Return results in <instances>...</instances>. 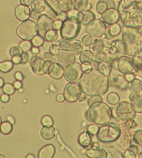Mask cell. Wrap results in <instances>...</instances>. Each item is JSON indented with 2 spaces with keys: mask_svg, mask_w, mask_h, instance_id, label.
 <instances>
[{
  "mask_svg": "<svg viewBox=\"0 0 142 158\" xmlns=\"http://www.w3.org/2000/svg\"><path fill=\"white\" fill-rule=\"evenodd\" d=\"M81 91L86 96H100L108 89V80L105 74L95 68L83 73L78 82Z\"/></svg>",
  "mask_w": 142,
  "mask_h": 158,
  "instance_id": "obj_1",
  "label": "cell"
},
{
  "mask_svg": "<svg viewBox=\"0 0 142 158\" xmlns=\"http://www.w3.org/2000/svg\"><path fill=\"white\" fill-rule=\"evenodd\" d=\"M87 115L93 123L97 125H104L109 122L111 111L108 105L101 101L97 102L90 105Z\"/></svg>",
  "mask_w": 142,
  "mask_h": 158,
  "instance_id": "obj_2",
  "label": "cell"
},
{
  "mask_svg": "<svg viewBox=\"0 0 142 158\" xmlns=\"http://www.w3.org/2000/svg\"><path fill=\"white\" fill-rule=\"evenodd\" d=\"M53 48L50 52L54 56L58 53L59 51H66L78 54L83 50L82 41L75 39H63L61 40L53 42Z\"/></svg>",
  "mask_w": 142,
  "mask_h": 158,
  "instance_id": "obj_3",
  "label": "cell"
},
{
  "mask_svg": "<svg viewBox=\"0 0 142 158\" xmlns=\"http://www.w3.org/2000/svg\"><path fill=\"white\" fill-rule=\"evenodd\" d=\"M120 128L117 125L110 123L100 127L97 137L102 142H109L116 139L120 135Z\"/></svg>",
  "mask_w": 142,
  "mask_h": 158,
  "instance_id": "obj_4",
  "label": "cell"
},
{
  "mask_svg": "<svg viewBox=\"0 0 142 158\" xmlns=\"http://www.w3.org/2000/svg\"><path fill=\"white\" fill-rule=\"evenodd\" d=\"M17 32L19 36L24 40H31L38 34L37 23L31 19L23 21L19 27Z\"/></svg>",
  "mask_w": 142,
  "mask_h": 158,
  "instance_id": "obj_5",
  "label": "cell"
},
{
  "mask_svg": "<svg viewBox=\"0 0 142 158\" xmlns=\"http://www.w3.org/2000/svg\"><path fill=\"white\" fill-rule=\"evenodd\" d=\"M106 26L100 19H95L86 25L85 31L88 35L96 39L101 38L106 31Z\"/></svg>",
  "mask_w": 142,
  "mask_h": 158,
  "instance_id": "obj_6",
  "label": "cell"
},
{
  "mask_svg": "<svg viewBox=\"0 0 142 158\" xmlns=\"http://www.w3.org/2000/svg\"><path fill=\"white\" fill-rule=\"evenodd\" d=\"M81 28V23H77L67 20L63 22L60 30L61 37L63 39H75L79 35Z\"/></svg>",
  "mask_w": 142,
  "mask_h": 158,
  "instance_id": "obj_7",
  "label": "cell"
},
{
  "mask_svg": "<svg viewBox=\"0 0 142 158\" xmlns=\"http://www.w3.org/2000/svg\"><path fill=\"white\" fill-rule=\"evenodd\" d=\"M83 73L82 65L75 62L64 68V76L67 81L74 83L80 79Z\"/></svg>",
  "mask_w": 142,
  "mask_h": 158,
  "instance_id": "obj_8",
  "label": "cell"
},
{
  "mask_svg": "<svg viewBox=\"0 0 142 158\" xmlns=\"http://www.w3.org/2000/svg\"><path fill=\"white\" fill-rule=\"evenodd\" d=\"M53 20L47 14H43L40 15L38 17L37 23L38 35L44 38L45 34L48 31L53 29Z\"/></svg>",
  "mask_w": 142,
  "mask_h": 158,
  "instance_id": "obj_9",
  "label": "cell"
},
{
  "mask_svg": "<svg viewBox=\"0 0 142 158\" xmlns=\"http://www.w3.org/2000/svg\"><path fill=\"white\" fill-rule=\"evenodd\" d=\"M82 92L77 84L74 83L67 84L64 88L63 95L69 102H74L79 99Z\"/></svg>",
  "mask_w": 142,
  "mask_h": 158,
  "instance_id": "obj_10",
  "label": "cell"
},
{
  "mask_svg": "<svg viewBox=\"0 0 142 158\" xmlns=\"http://www.w3.org/2000/svg\"><path fill=\"white\" fill-rule=\"evenodd\" d=\"M76 60L75 54L73 52L66 51H59L55 55L54 62L65 68Z\"/></svg>",
  "mask_w": 142,
  "mask_h": 158,
  "instance_id": "obj_11",
  "label": "cell"
},
{
  "mask_svg": "<svg viewBox=\"0 0 142 158\" xmlns=\"http://www.w3.org/2000/svg\"><path fill=\"white\" fill-rule=\"evenodd\" d=\"M54 62L45 60L42 58L38 57L31 64L33 72L37 75H43L47 73L49 66Z\"/></svg>",
  "mask_w": 142,
  "mask_h": 158,
  "instance_id": "obj_12",
  "label": "cell"
},
{
  "mask_svg": "<svg viewBox=\"0 0 142 158\" xmlns=\"http://www.w3.org/2000/svg\"><path fill=\"white\" fill-rule=\"evenodd\" d=\"M101 15L103 22L108 24L112 25L116 23L120 18L119 12L114 8L108 9Z\"/></svg>",
  "mask_w": 142,
  "mask_h": 158,
  "instance_id": "obj_13",
  "label": "cell"
},
{
  "mask_svg": "<svg viewBox=\"0 0 142 158\" xmlns=\"http://www.w3.org/2000/svg\"><path fill=\"white\" fill-rule=\"evenodd\" d=\"M94 136V135L92 132L87 130L86 132H83L79 135L78 141L84 148L89 149L94 146V142L92 140Z\"/></svg>",
  "mask_w": 142,
  "mask_h": 158,
  "instance_id": "obj_14",
  "label": "cell"
},
{
  "mask_svg": "<svg viewBox=\"0 0 142 158\" xmlns=\"http://www.w3.org/2000/svg\"><path fill=\"white\" fill-rule=\"evenodd\" d=\"M64 68L59 64L53 62L49 66L47 73L52 78L59 79L64 75Z\"/></svg>",
  "mask_w": 142,
  "mask_h": 158,
  "instance_id": "obj_15",
  "label": "cell"
},
{
  "mask_svg": "<svg viewBox=\"0 0 142 158\" xmlns=\"http://www.w3.org/2000/svg\"><path fill=\"white\" fill-rule=\"evenodd\" d=\"M31 13V10L29 7L24 5H19L15 10V15L20 21H24L29 19Z\"/></svg>",
  "mask_w": 142,
  "mask_h": 158,
  "instance_id": "obj_16",
  "label": "cell"
},
{
  "mask_svg": "<svg viewBox=\"0 0 142 158\" xmlns=\"http://www.w3.org/2000/svg\"><path fill=\"white\" fill-rule=\"evenodd\" d=\"M56 152L55 147L52 144H47L44 146L39 152V158H51Z\"/></svg>",
  "mask_w": 142,
  "mask_h": 158,
  "instance_id": "obj_17",
  "label": "cell"
},
{
  "mask_svg": "<svg viewBox=\"0 0 142 158\" xmlns=\"http://www.w3.org/2000/svg\"><path fill=\"white\" fill-rule=\"evenodd\" d=\"M87 155L90 158H105L107 157V153L101 148L93 146L87 151Z\"/></svg>",
  "mask_w": 142,
  "mask_h": 158,
  "instance_id": "obj_18",
  "label": "cell"
},
{
  "mask_svg": "<svg viewBox=\"0 0 142 158\" xmlns=\"http://www.w3.org/2000/svg\"><path fill=\"white\" fill-rule=\"evenodd\" d=\"M107 46V43L106 41L102 40H97L96 39L95 42L89 46V50L95 55L103 51Z\"/></svg>",
  "mask_w": 142,
  "mask_h": 158,
  "instance_id": "obj_19",
  "label": "cell"
},
{
  "mask_svg": "<svg viewBox=\"0 0 142 158\" xmlns=\"http://www.w3.org/2000/svg\"><path fill=\"white\" fill-rule=\"evenodd\" d=\"M67 12L69 20L74 23H81L83 16L82 12L78 10L71 9Z\"/></svg>",
  "mask_w": 142,
  "mask_h": 158,
  "instance_id": "obj_20",
  "label": "cell"
},
{
  "mask_svg": "<svg viewBox=\"0 0 142 158\" xmlns=\"http://www.w3.org/2000/svg\"><path fill=\"white\" fill-rule=\"evenodd\" d=\"M79 60L82 64H91L95 60V55L90 50H85L81 52Z\"/></svg>",
  "mask_w": 142,
  "mask_h": 158,
  "instance_id": "obj_21",
  "label": "cell"
},
{
  "mask_svg": "<svg viewBox=\"0 0 142 158\" xmlns=\"http://www.w3.org/2000/svg\"><path fill=\"white\" fill-rule=\"evenodd\" d=\"M41 136L46 140L52 139L55 135L54 127L51 125H44L40 131Z\"/></svg>",
  "mask_w": 142,
  "mask_h": 158,
  "instance_id": "obj_22",
  "label": "cell"
},
{
  "mask_svg": "<svg viewBox=\"0 0 142 158\" xmlns=\"http://www.w3.org/2000/svg\"><path fill=\"white\" fill-rule=\"evenodd\" d=\"M31 6L33 12L40 13L46 9V3L43 0H34L33 1Z\"/></svg>",
  "mask_w": 142,
  "mask_h": 158,
  "instance_id": "obj_23",
  "label": "cell"
},
{
  "mask_svg": "<svg viewBox=\"0 0 142 158\" xmlns=\"http://www.w3.org/2000/svg\"><path fill=\"white\" fill-rule=\"evenodd\" d=\"M93 64L95 69H98L103 73H108L109 66L107 63L95 60L93 62Z\"/></svg>",
  "mask_w": 142,
  "mask_h": 158,
  "instance_id": "obj_24",
  "label": "cell"
},
{
  "mask_svg": "<svg viewBox=\"0 0 142 158\" xmlns=\"http://www.w3.org/2000/svg\"><path fill=\"white\" fill-rule=\"evenodd\" d=\"M83 16V20L81 23L83 25H86L89 22L92 21L93 19H95V14L91 11L90 10H87L82 11Z\"/></svg>",
  "mask_w": 142,
  "mask_h": 158,
  "instance_id": "obj_25",
  "label": "cell"
},
{
  "mask_svg": "<svg viewBox=\"0 0 142 158\" xmlns=\"http://www.w3.org/2000/svg\"><path fill=\"white\" fill-rule=\"evenodd\" d=\"M58 37V32L57 30L52 29L48 31L44 37L45 40L50 41V42H55Z\"/></svg>",
  "mask_w": 142,
  "mask_h": 158,
  "instance_id": "obj_26",
  "label": "cell"
},
{
  "mask_svg": "<svg viewBox=\"0 0 142 158\" xmlns=\"http://www.w3.org/2000/svg\"><path fill=\"white\" fill-rule=\"evenodd\" d=\"M14 63L11 61L7 60L0 63V71L6 73L10 71L13 68Z\"/></svg>",
  "mask_w": 142,
  "mask_h": 158,
  "instance_id": "obj_27",
  "label": "cell"
},
{
  "mask_svg": "<svg viewBox=\"0 0 142 158\" xmlns=\"http://www.w3.org/2000/svg\"><path fill=\"white\" fill-rule=\"evenodd\" d=\"M37 58V53L33 49L26 52L24 54V58L25 60L31 64L34 62Z\"/></svg>",
  "mask_w": 142,
  "mask_h": 158,
  "instance_id": "obj_28",
  "label": "cell"
},
{
  "mask_svg": "<svg viewBox=\"0 0 142 158\" xmlns=\"http://www.w3.org/2000/svg\"><path fill=\"white\" fill-rule=\"evenodd\" d=\"M0 130L5 135L10 134L13 130L12 124L9 121L3 122L0 127Z\"/></svg>",
  "mask_w": 142,
  "mask_h": 158,
  "instance_id": "obj_29",
  "label": "cell"
},
{
  "mask_svg": "<svg viewBox=\"0 0 142 158\" xmlns=\"http://www.w3.org/2000/svg\"><path fill=\"white\" fill-rule=\"evenodd\" d=\"M79 5V10L80 11L90 10L92 8L91 4L89 3V0H76Z\"/></svg>",
  "mask_w": 142,
  "mask_h": 158,
  "instance_id": "obj_30",
  "label": "cell"
},
{
  "mask_svg": "<svg viewBox=\"0 0 142 158\" xmlns=\"http://www.w3.org/2000/svg\"><path fill=\"white\" fill-rule=\"evenodd\" d=\"M45 41V40L44 38L39 35H36L32 40V43L35 47L39 48V47L43 46Z\"/></svg>",
  "mask_w": 142,
  "mask_h": 158,
  "instance_id": "obj_31",
  "label": "cell"
},
{
  "mask_svg": "<svg viewBox=\"0 0 142 158\" xmlns=\"http://www.w3.org/2000/svg\"><path fill=\"white\" fill-rule=\"evenodd\" d=\"M108 9V4L104 1H99L96 7V10L99 14H102Z\"/></svg>",
  "mask_w": 142,
  "mask_h": 158,
  "instance_id": "obj_32",
  "label": "cell"
},
{
  "mask_svg": "<svg viewBox=\"0 0 142 158\" xmlns=\"http://www.w3.org/2000/svg\"><path fill=\"white\" fill-rule=\"evenodd\" d=\"M3 90L6 94L9 95H13L15 92V88L12 84L7 83L3 86Z\"/></svg>",
  "mask_w": 142,
  "mask_h": 158,
  "instance_id": "obj_33",
  "label": "cell"
},
{
  "mask_svg": "<svg viewBox=\"0 0 142 158\" xmlns=\"http://www.w3.org/2000/svg\"><path fill=\"white\" fill-rule=\"evenodd\" d=\"M95 39L88 35H86L83 36L82 39V42L83 45L86 47H89L95 42Z\"/></svg>",
  "mask_w": 142,
  "mask_h": 158,
  "instance_id": "obj_34",
  "label": "cell"
},
{
  "mask_svg": "<svg viewBox=\"0 0 142 158\" xmlns=\"http://www.w3.org/2000/svg\"><path fill=\"white\" fill-rule=\"evenodd\" d=\"M41 123L43 125L52 126L53 124V120L50 115H44L41 119Z\"/></svg>",
  "mask_w": 142,
  "mask_h": 158,
  "instance_id": "obj_35",
  "label": "cell"
},
{
  "mask_svg": "<svg viewBox=\"0 0 142 158\" xmlns=\"http://www.w3.org/2000/svg\"><path fill=\"white\" fill-rule=\"evenodd\" d=\"M32 42H30L29 40H26L22 41L20 44V47L22 49L23 51L26 52L31 50L32 48Z\"/></svg>",
  "mask_w": 142,
  "mask_h": 158,
  "instance_id": "obj_36",
  "label": "cell"
},
{
  "mask_svg": "<svg viewBox=\"0 0 142 158\" xmlns=\"http://www.w3.org/2000/svg\"><path fill=\"white\" fill-rule=\"evenodd\" d=\"M23 54V50L21 47H15L13 49L12 54L14 57H21Z\"/></svg>",
  "mask_w": 142,
  "mask_h": 158,
  "instance_id": "obj_37",
  "label": "cell"
},
{
  "mask_svg": "<svg viewBox=\"0 0 142 158\" xmlns=\"http://www.w3.org/2000/svg\"><path fill=\"white\" fill-rule=\"evenodd\" d=\"M110 29L112 31V32L114 33V35L116 36L119 35L120 33L121 28L120 25L116 23L114 24H112Z\"/></svg>",
  "mask_w": 142,
  "mask_h": 158,
  "instance_id": "obj_38",
  "label": "cell"
},
{
  "mask_svg": "<svg viewBox=\"0 0 142 158\" xmlns=\"http://www.w3.org/2000/svg\"><path fill=\"white\" fill-rule=\"evenodd\" d=\"M108 100L110 103L112 104H115L117 103L119 100V98L118 95L114 93L110 94L108 96Z\"/></svg>",
  "mask_w": 142,
  "mask_h": 158,
  "instance_id": "obj_39",
  "label": "cell"
},
{
  "mask_svg": "<svg viewBox=\"0 0 142 158\" xmlns=\"http://www.w3.org/2000/svg\"><path fill=\"white\" fill-rule=\"evenodd\" d=\"M63 23V22L59 19L53 21V23H52V27H53V29L57 30V31L60 30L62 26Z\"/></svg>",
  "mask_w": 142,
  "mask_h": 158,
  "instance_id": "obj_40",
  "label": "cell"
},
{
  "mask_svg": "<svg viewBox=\"0 0 142 158\" xmlns=\"http://www.w3.org/2000/svg\"><path fill=\"white\" fill-rule=\"evenodd\" d=\"M53 47V44L50 41L45 40L43 45V48L46 51L50 52L52 49Z\"/></svg>",
  "mask_w": 142,
  "mask_h": 158,
  "instance_id": "obj_41",
  "label": "cell"
},
{
  "mask_svg": "<svg viewBox=\"0 0 142 158\" xmlns=\"http://www.w3.org/2000/svg\"><path fill=\"white\" fill-rule=\"evenodd\" d=\"M101 98L99 96H92L90 97L88 100H87V103L89 106L92 105L93 103L101 101Z\"/></svg>",
  "mask_w": 142,
  "mask_h": 158,
  "instance_id": "obj_42",
  "label": "cell"
},
{
  "mask_svg": "<svg viewBox=\"0 0 142 158\" xmlns=\"http://www.w3.org/2000/svg\"><path fill=\"white\" fill-rule=\"evenodd\" d=\"M103 35H104V37L107 40H111L115 37L114 33L110 29L106 30Z\"/></svg>",
  "mask_w": 142,
  "mask_h": 158,
  "instance_id": "obj_43",
  "label": "cell"
},
{
  "mask_svg": "<svg viewBox=\"0 0 142 158\" xmlns=\"http://www.w3.org/2000/svg\"><path fill=\"white\" fill-rule=\"evenodd\" d=\"M87 130L92 132L94 135H95L98 132L99 127L96 125H91L87 127Z\"/></svg>",
  "mask_w": 142,
  "mask_h": 158,
  "instance_id": "obj_44",
  "label": "cell"
},
{
  "mask_svg": "<svg viewBox=\"0 0 142 158\" xmlns=\"http://www.w3.org/2000/svg\"><path fill=\"white\" fill-rule=\"evenodd\" d=\"M58 19L62 21L63 23L69 20L67 12L61 13L58 15Z\"/></svg>",
  "mask_w": 142,
  "mask_h": 158,
  "instance_id": "obj_45",
  "label": "cell"
},
{
  "mask_svg": "<svg viewBox=\"0 0 142 158\" xmlns=\"http://www.w3.org/2000/svg\"><path fill=\"white\" fill-rule=\"evenodd\" d=\"M33 2V0H20V3L21 5L28 7L31 6Z\"/></svg>",
  "mask_w": 142,
  "mask_h": 158,
  "instance_id": "obj_46",
  "label": "cell"
},
{
  "mask_svg": "<svg viewBox=\"0 0 142 158\" xmlns=\"http://www.w3.org/2000/svg\"><path fill=\"white\" fill-rule=\"evenodd\" d=\"M2 102H8L10 101V96L7 94H2L1 97Z\"/></svg>",
  "mask_w": 142,
  "mask_h": 158,
  "instance_id": "obj_47",
  "label": "cell"
},
{
  "mask_svg": "<svg viewBox=\"0 0 142 158\" xmlns=\"http://www.w3.org/2000/svg\"><path fill=\"white\" fill-rule=\"evenodd\" d=\"M56 100L59 102H62L64 101L65 100L64 95L62 94H59L57 95L56 97Z\"/></svg>",
  "mask_w": 142,
  "mask_h": 158,
  "instance_id": "obj_48",
  "label": "cell"
},
{
  "mask_svg": "<svg viewBox=\"0 0 142 158\" xmlns=\"http://www.w3.org/2000/svg\"><path fill=\"white\" fill-rule=\"evenodd\" d=\"M15 77L17 80L21 81L23 79L24 76L22 73L18 72L15 73Z\"/></svg>",
  "mask_w": 142,
  "mask_h": 158,
  "instance_id": "obj_49",
  "label": "cell"
},
{
  "mask_svg": "<svg viewBox=\"0 0 142 158\" xmlns=\"http://www.w3.org/2000/svg\"><path fill=\"white\" fill-rule=\"evenodd\" d=\"M22 56L21 57H14L13 58V61L15 64H20L22 62Z\"/></svg>",
  "mask_w": 142,
  "mask_h": 158,
  "instance_id": "obj_50",
  "label": "cell"
},
{
  "mask_svg": "<svg viewBox=\"0 0 142 158\" xmlns=\"http://www.w3.org/2000/svg\"><path fill=\"white\" fill-rule=\"evenodd\" d=\"M82 67H83V71H87L92 69V66L91 64H82Z\"/></svg>",
  "mask_w": 142,
  "mask_h": 158,
  "instance_id": "obj_51",
  "label": "cell"
},
{
  "mask_svg": "<svg viewBox=\"0 0 142 158\" xmlns=\"http://www.w3.org/2000/svg\"><path fill=\"white\" fill-rule=\"evenodd\" d=\"M14 86L16 89H20L22 87V84L20 81H17L14 83Z\"/></svg>",
  "mask_w": 142,
  "mask_h": 158,
  "instance_id": "obj_52",
  "label": "cell"
},
{
  "mask_svg": "<svg viewBox=\"0 0 142 158\" xmlns=\"http://www.w3.org/2000/svg\"><path fill=\"white\" fill-rule=\"evenodd\" d=\"M7 120L9 122H10L11 123L13 124L14 123V122H15V120H14V117H13L11 115H8L7 116Z\"/></svg>",
  "mask_w": 142,
  "mask_h": 158,
  "instance_id": "obj_53",
  "label": "cell"
},
{
  "mask_svg": "<svg viewBox=\"0 0 142 158\" xmlns=\"http://www.w3.org/2000/svg\"><path fill=\"white\" fill-rule=\"evenodd\" d=\"M86 98V95L83 93H82L81 96H80L78 101H79V102H83L85 100Z\"/></svg>",
  "mask_w": 142,
  "mask_h": 158,
  "instance_id": "obj_54",
  "label": "cell"
},
{
  "mask_svg": "<svg viewBox=\"0 0 142 158\" xmlns=\"http://www.w3.org/2000/svg\"><path fill=\"white\" fill-rule=\"evenodd\" d=\"M4 81L3 78L0 77V88H2L4 86Z\"/></svg>",
  "mask_w": 142,
  "mask_h": 158,
  "instance_id": "obj_55",
  "label": "cell"
},
{
  "mask_svg": "<svg viewBox=\"0 0 142 158\" xmlns=\"http://www.w3.org/2000/svg\"><path fill=\"white\" fill-rule=\"evenodd\" d=\"M32 49L36 52V53L37 54V53H39V49L38 48H37V47H35V48H33Z\"/></svg>",
  "mask_w": 142,
  "mask_h": 158,
  "instance_id": "obj_56",
  "label": "cell"
},
{
  "mask_svg": "<svg viewBox=\"0 0 142 158\" xmlns=\"http://www.w3.org/2000/svg\"><path fill=\"white\" fill-rule=\"evenodd\" d=\"M26 157L27 158H35V156L33 154H28V155Z\"/></svg>",
  "mask_w": 142,
  "mask_h": 158,
  "instance_id": "obj_57",
  "label": "cell"
},
{
  "mask_svg": "<svg viewBox=\"0 0 142 158\" xmlns=\"http://www.w3.org/2000/svg\"><path fill=\"white\" fill-rule=\"evenodd\" d=\"M2 118L1 116H0V127H1V125L2 124Z\"/></svg>",
  "mask_w": 142,
  "mask_h": 158,
  "instance_id": "obj_58",
  "label": "cell"
},
{
  "mask_svg": "<svg viewBox=\"0 0 142 158\" xmlns=\"http://www.w3.org/2000/svg\"><path fill=\"white\" fill-rule=\"evenodd\" d=\"M0 158H5V157H4V156H3V155H2V154H0Z\"/></svg>",
  "mask_w": 142,
  "mask_h": 158,
  "instance_id": "obj_59",
  "label": "cell"
},
{
  "mask_svg": "<svg viewBox=\"0 0 142 158\" xmlns=\"http://www.w3.org/2000/svg\"><path fill=\"white\" fill-rule=\"evenodd\" d=\"M70 2H71V3H72L73 2H75L76 0H70Z\"/></svg>",
  "mask_w": 142,
  "mask_h": 158,
  "instance_id": "obj_60",
  "label": "cell"
}]
</instances>
